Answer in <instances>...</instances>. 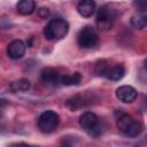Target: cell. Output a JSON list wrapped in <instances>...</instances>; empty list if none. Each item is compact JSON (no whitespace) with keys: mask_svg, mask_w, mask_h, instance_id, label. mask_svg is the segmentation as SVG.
Returning a JSON list of instances; mask_svg holds the SVG:
<instances>
[{"mask_svg":"<svg viewBox=\"0 0 147 147\" xmlns=\"http://www.w3.org/2000/svg\"><path fill=\"white\" fill-rule=\"evenodd\" d=\"M69 31V24L63 18L52 20L44 29L45 38L48 40H59L67 36Z\"/></svg>","mask_w":147,"mask_h":147,"instance_id":"obj_1","label":"cell"},{"mask_svg":"<svg viewBox=\"0 0 147 147\" xmlns=\"http://www.w3.org/2000/svg\"><path fill=\"white\" fill-rule=\"evenodd\" d=\"M117 16H118L117 8H115L113 5L103 6L102 8H100V10L98 11V15H96L98 28L103 31L109 30Z\"/></svg>","mask_w":147,"mask_h":147,"instance_id":"obj_2","label":"cell"},{"mask_svg":"<svg viewBox=\"0 0 147 147\" xmlns=\"http://www.w3.org/2000/svg\"><path fill=\"white\" fill-rule=\"evenodd\" d=\"M60 122V117L55 111L46 110L38 118V127L45 133H51L56 130Z\"/></svg>","mask_w":147,"mask_h":147,"instance_id":"obj_3","label":"cell"},{"mask_svg":"<svg viewBox=\"0 0 147 147\" xmlns=\"http://www.w3.org/2000/svg\"><path fill=\"white\" fill-rule=\"evenodd\" d=\"M98 41L99 36L91 26L83 28L77 36V42L82 48H92L98 44Z\"/></svg>","mask_w":147,"mask_h":147,"instance_id":"obj_4","label":"cell"},{"mask_svg":"<svg viewBox=\"0 0 147 147\" xmlns=\"http://www.w3.org/2000/svg\"><path fill=\"white\" fill-rule=\"evenodd\" d=\"M137 95H138L137 90L129 85H123L116 90V96L119 99V101L124 103H130L134 101Z\"/></svg>","mask_w":147,"mask_h":147,"instance_id":"obj_5","label":"cell"},{"mask_svg":"<svg viewBox=\"0 0 147 147\" xmlns=\"http://www.w3.org/2000/svg\"><path fill=\"white\" fill-rule=\"evenodd\" d=\"M25 48H26L25 44L22 40L16 39V40H13L8 45V47H7V54H8V56L10 59L17 60V59H21L24 55Z\"/></svg>","mask_w":147,"mask_h":147,"instance_id":"obj_6","label":"cell"},{"mask_svg":"<svg viewBox=\"0 0 147 147\" xmlns=\"http://www.w3.org/2000/svg\"><path fill=\"white\" fill-rule=\"evenodd\" d=\"M98 123H99V118L92 111H86L83 115H80V117H79V124L86 131L92 129L93 126H95Z\"/></svg>","mask_w":147,"mask_h":147,"instance_id":"obj_7","label":"cell"},{"mask_svg":"<svg viewBox=\"0 0 147 147\" xmlns=\"http://www.w3.org/2000/svg\"><path fill=\"white\" fill-rule=\"evenodd\" d=\"M95 10L94 0H80L77 5V11L83 17H90Z\"/></svg>","mask_w":147,"mask_h":147,"instance_id":"obj_8","label":"cell"},{"mask_svg":"<svg viewBox=\"0 0 147 147\" xmlns=\"http://www.w3.org/2000/svg\"><path fill=\"white\" fill-rule=\"evenodd\" d=\"M40 77H41V80L45 82V83H57L60 82V75L59 72L54 69V68H51V67H46L41 70L40 72Z\"/></svg>","mask_w":147,"mask_h":147,"instance_id":"obj_9","label":"cell"},{"mask_svg":"<svg viewBox=\"0 0 147 147\" xmlns=\"http://www.w3.org/2000/svg\"><path fill=\"white\" fill-rule=\"evenodd\" d=\"M124 74H125L124 67L121 65V64H116V65H113V67L110 65L109 67V69H108V71H107V74H106L105 77H107L110 80L116 82V80L122 79L123 76H124Z\"/></svg>","mask_w":147,"mask_h":147,"instance_id":"obj_10","label":"cell"},{"mask_svg":"<svg viewBox=\"0 0 147 147\" xmlns=\"http://www.w3.org/2000/svg\"><path fill=\"white\" fill-rule=\"evenodd\" d=\"M16 8L21 15H30L36 9V2L34 0H21Z\"/></svg>","mask_w":147,"mask_h":147,"instance_id":"obj_11","label":"cell"},{"mask_svg":"<svg viewBox=\"0 0 147 147\" xmlns=\"http://www.w3.org/2000/svg\"><path fill=\"white\" fill-rule=\"evenodd\" d=\"M133 122H134V119L131 116H129L126 114H123L117 119V127L119 129V131H122L125 134L127 132V130L130 129V126L133 124Z\"/></svg>","mask_w":147,"mask_h":147,"instance_id":"obj_12","label":"cell"},{"mask_svg":"<svg viewBox=\"0 0 147 147\" xmlns=\"http://www.w3.org/2000/svg\"><path fill=\"white\" fill-rule=\"evenodd\" d=\"M30 88V82L25 78H21V79H17L15 82H13L10 84V91L14 92V93H17V92H25Z\"/></svg>","mask_w":147,"mask_h":147,"instance_id":"obj_13","label":"cell"},{"mask_svg":"<svg viewBox=\"0 0 147 147\" xmlns=\"http://www.w3.org/2000/svg\"><path fill=\"white\" fill-rule=\"evenodd\" d=\"M82 80V75L79 72H75L72 75H65L60 77V83L63 85H78Z\"/></svg>","mask_w":147,"mask_h":147,"instance_id":"obj_14","label":"cell"},{"mask_svg":"<svg viewBox=\"0 0 147 147\" xmlns=\"http://www.w3.org/2000/svg\"><path fill=\"white\" fill-rule=\"evenodd\" d=\"M109 67H110V64H109V62L107 60H100V61H98L95 63V68L94 69H95V72L99 76H106Z\"/></svg>","mask_w":147,"mask_h":147,"instance_id":"obj_15","label":"cell"},{"mask_svg":"<svg viewBox=\"0 0 147 147\" xmlns=\"http://www.w3.org/2000/svg\"><path fill=\"white\" fill-rule=\"evenodd\" d=\"M67 106H68L71 110H75V109L80 108L82 106H84V99H83V96H80V95H75V96L70 98V99L67 101Z\"/></svg>","mask_w":147,"mask_h":147,"instance_id":"obj_16","label":"cell"},{"mask_svg":"<svg viewBox=\"0 0 147 147\" xmlns=\"http://www.w3.org/2000/svg\"><path fill=\"white\" fill-rule=\"evenodd\" d=\"M141 132H142V125H141L139 122L134 121V122H133V124L130 126V129L127 130V132H126L125 134H126L127 137L136 138V137H138Z\"/></svg>","mask_w":147,"mask_h":147,"instance_id":"obj_17","label":"cell"},{"mask_svg":"<svg viewBox=\"0 0 147 147\" xmlns=\"http://www.w3.org/2000/svg\"><path fill=\"white\" fill-rule=\"evenodd\" d=\"M131 24L136 29H144L146 26V24H147V18H146L145 15H141V16H132Z\"/></svg>","mask_w":147,"mask_h":147,"instance_id":"obj_18","label":"cell"},{"mask_svg":"<svg viewBox=\"0 0 147 147\" xmlns=\"http://www.w3.org/2000/svg\"><path fill=\"white\" fill-rule=\"evenodd\" d=\"M133 6L139 10V11H145L147 8V1L146 0H134L133 1Z\"/></svg>","mask_w":147,"mask_h":147,"instance_id":"obj_19","label":"cell"},{"mask_svg":"<svg viewBox=\"0 0 147 147\" xmlns=\"http://www.w3.org/2000/svg\"><path fill=\"white\" fill-rule=\"evenodd\" d=\"M87 132H88V134L92 136V137H98V136L101 134V132H102V127H101V125L98 123L95 126H93L92 129L87 130Z\"/></svg>","mask_w":147,"mask_h":147,"instance_id":"obj_20","label":"cell"},{"mask_svg":"<svg viewBox=\"0 0 147 147\" xmlns=\"http://www.w3.org/2000/svg\"><path fill=\"white\" fill-rule=\"evenodd\" d=\"M38 15L41 17V18H47L49 16V9L48 8H40L38 10Z\"/></svg>","mask_w":147,"mask_h":147,"instance_id":"obj_21","label":"cell"}]
</instances>
